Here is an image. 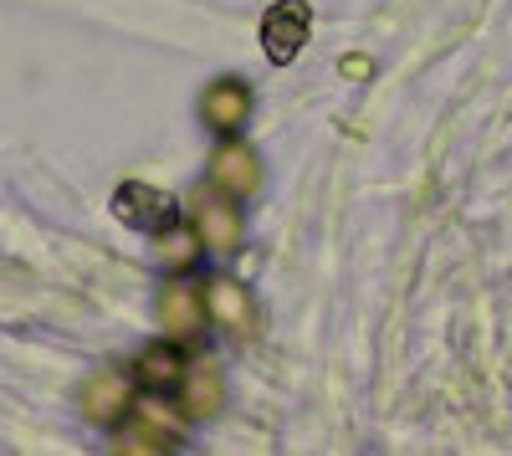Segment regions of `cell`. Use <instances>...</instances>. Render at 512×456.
<instances>
[{"instance_id":"9c48e42d","label":"cell","mask_w":512,"mask_h":456,"mask_svg":"<svg viewBox=\"0 0 512 456\" xmlns=\"http://www.w3.org/2000/svg\"><path fill=\"white\" fill-rule=\"evenodd\" d=\"M210 185L246 200L262 190V159H256V149H246L241 139H226L216 154H210Z\"/></svg>"},{"instance_id":"8992f818","label":"cell","mask_w":512,"mask_h":456,"mask_svg":"<svg viewBox=\"0 0 512 456\" xmlns=\"http://www.w3.org/2000/svg\"><path fill=\"white\" fill-rule=\"evenodd\" d=\"M128 410H134V380L118 375V369H98V375L82 385V416L93 426H123Z\"/></svg>"},{"instance_id":"277c9868","label":"cell","mask_w":512,"mask_h":456,"mask_svg":"<svg viewBox=\"0 0 512 456\" xmlns=\"http://www.w3.org/2000/svg\"><path fill=\"white\" fill-rule=\"evenodd\" d=\"M190 221H195L200 246H210V252H236V241H241V205H236V195H226V190L210 185V190L195 200Z\"/></svg>"},{"instance_id":"ba28073f","label":"cell","mask_w":512,"mask_h":456,"mask_svg":"<svg viewBox=\"0 0 512 456\" xmlns=\"http://www.w3.org/2000/svg\"><path fill=\"white\" fill-rule=\"evenodd\" d=\"M185 369H190V359H185L180 339H164V344H149V349L134 359V385H139L144 395H180Z\"/></svg>"},{"instance_id":"3957f363","label":"cell","mask_w":512,"mask_h":456,"mask_svg":"<svg viewBox=\"0 0 512 456\" xmlns=\"http://www.w3.org/2000/svg\"><path fill=\"white\" fill-rule=\"evenodd\" d=\"M200 118H205L210 134L236 139V134L246 129V118H251V82H241V77H216V82L200 93Z\"/></svg>"},{"instance_id":"6da1fadb","label":"cell","mask_w":512,"mask_h":456,"mask_svg":"<svg viewBox=\"0 0 512 456\" xmlns=\"http://www.w3.org/2000/svg\"><path fill=\"white\" fill-rule=\"evenodd\" d=\"M113 216L123 226H134V231L164 236V231L180 226V205H175V195H164V190H154L144 180H123L113 190Z\"/></svg>"},{"instance_id":"52a82bcc","label":"cell","mask_w":512,"mask_h":456,"mask_svg":"<svg viewBox=\"0 0 512 456\" xmlns=\"http://www.w3.org/2000/svg\"><path fill=\"white\" fill-rule=\"evenodd\" d=\"M200 293H205L210 323H221L231 339H251V328H256V303H251V293H246L241 282L210 277V282H200Z\"/></svg>"},{"instance_id":"5b68a950","label":"cell","mask_w":512,"mask_h":456,"mask_svg":"<svg viewBox=\"0 0 512 456\" xmlns=\"http://www.w3.org/2000/svg\"><path fill=\"white\" fill-rule=\"evenodd\" d=\"M159 323H164V334H169V339H180V344L195 339L200 328L210 323L200 282H190V277H169V282H164V293H159Z\"/></svg>"},{"instance_id":"7a4b0ae2","label":"cell","mask_w":512,"mask_h":456,"mask_svg":"<svg viewBox=\"0 0 512 456\" xmlns=\"http://www.w3.org/2000/svg\"><path fill=\"white\" fill-rule=\"evenodd\" d=\"M308 31H313V6L308 0H277V6L262 16V47L277 67L297 62V52L308 47Z\"/></svg>"},{"instance_id":"30bf717a","label":"cell","mask_w":512,"mask_h":456,"mask_svg":"<svg viewBox=\"0 0 512 456\" xmlns=\"http://www.w3.org/2000/svg\"><path fill=\"white\" fill-rule=\"evenodd\" d=\"M221 395H226V385H221V369L210 364V359H195L190 369H185V385H180V405H185V416H210V410H221Z\"/></svg>"},{"instance_id":"8fae6325","label":"cell","mask_w":512,"mask_h":456,"mask_svg":"<svg viewBox=\"0 0 512 456\" xmlns=\"http://www.w3.org/2000/svg\"><path fill=\"white\" fill-rule=\"evenodd\" d=\"M159 252H164L169 267L180 272V267H190V262L200 257V236H185V231L175 226V231H164V236H159Z\"/></svg>"}]
</instances>
